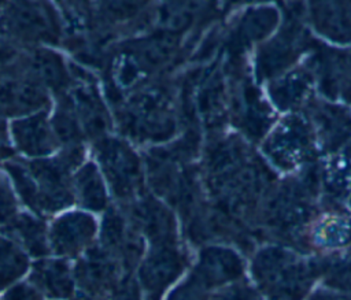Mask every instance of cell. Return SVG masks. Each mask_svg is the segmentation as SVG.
I'll return each instance as SVG.
<instances>
[{
    "instance_id": "30",
    "label": "cell",
    "mask_w": 351,
    "mask_h": 300,
    "mask_svg": "<svg viewBox=\"0 0 351 300\" xmlns=\"http://www.w3.org/2000/svg\"><path fill=\"white\" fill-rule=\"evenodd\" d=\"M114 300H141L136 284L130 279L123 278L115 289Z\"/></svg>"
},
{
    "instance_id": "16",
    "label": "cell",
    "mask_w": 351,
    "mask_h": 300,
    "mask_svg": "<svg viewBox=\"0 0 351 300\" xmlns=\"http://www.w3.org/2000/svg\"><path fill=\"white\" fill-rule=\"evenodd\" d=\"M49 132L44 115H36L14 125V133L19 147L30 155H40L52 149L53 141Z\"/></svg>"
},
{
    "instance_id": "27",
    "label": "cell",
    "mask_w": 351,
    "mask_h": 300,
    "mask_svg": "<svg viewBox=\"0 0 351 300\" xmlns=\"http://www.w3.org/2000/svg\"><path fill=\"white\" fill-rule=\"evenodd\" d=\"M207 289L192 275L173 290L169 300H207Z\"/></svg>"
},
{
    "instance_id": "31",
    "label": "cell",
    "mask_w": 351,
    "mask_h": 300,
    "mask_svg": "<svg viewBox=\"0 0 351 300\" xmlns=\"http://www.w3.org/2000/svg\"><path fill=\"white\" fill-rule=\"evenodd\" d=\"M73 300H100V299L93 297V296H89V295H86V293H82V295L75 296Z\"/></svg>"
},
{
    "instance_id": "8",
    "label": "cell",
    "mask_w": 351,
    "mask_h": 300,
    "mask_svg": "<svg viewBox=\"0 0 351 300\" xmlns=\"http://www.w3.org/2000/svg\"><path fill=\"white\" fill-rule=\"evenodd\" d=\"M119 262L101 247L92 248L78 262L75 277L84 293L99 297L118 288L122 271Z\"/></svg>"
},
{
    "instance_id": "4",
    "label": "cell",
    "mask_w": 351,
    "mask_h": 300,
    "mask_svg": "<svg viewBox=\"0 0 351 300\" xmlns=\"http://www.w3.org/2000/svg\"><path fill=\"white\" fill-rule=\"evenodd\" d=\"M304 22L337 48L351 47V1H313L304 4Z\"/></svg>"
},
{
    "instance_id": "13",
    "label": "cell",
    "mask_w": 351,
    "mask_h": 300,
    "mask_svg": "<svg viewBox=\"0 0 351 300\" xmlns=\"http://www.w3.org/2000/svg\"><path fill=\"white\" fill-rule=\"evenodd\" d=\"M267 222L281 232L299 230L310 219V201L299 192H280L267 204Z\"/></svg>"
},
{
    "instance_id": "15",
    "label": "cell",
    "mask_w": 351,
    "mask_h": 300,
    "mask_svg": "<svg viewBox=\"0 0 351 300\" xmlns=\"http://www.w3.org/2000/svg\"><path fill=\"white\" fill-rule=\"evenodd\" d=\"M280 23V14L276 7H255L241 19L237 29V41L241 45H251L255 42L263 44L274 34ZM259 44V45H261Z\"/></svg>"
},
{
    "instance_id": "14",
    "label": "cell",
    "mask_w": 351,
    "mask_h": 300,
    "mask_svg": "<svg viewBox=\"0 0 351 300\" xmlns=\"http://www.w3.org/2000/svg\"><path fill=\"white\" fill-rule=\"evenodd\" d=\"M32 282L52 299H66L73 293V277L67 263L62 260H44L34 266Z\"/></svg>"
},
{
    "instance_id": "22",
    "label": "cell",
    "mask_w": 351,
    "mask_h": 300,
    "mask_svg": "<svg viewBox=\"0 0 351 300\" xmlns=\"http://www.w3.org/2000/svg\"><path fill=\"white\" fill-rule=\"evenodd\" d=\"M26 268V255L12 241L0 237V289L18 279Z\"/></svg>"
},
{
    "instance_id": "18",
    "label": "cell",
    "mask_w": 351,
    "mask_h": 300,
    "mask_svg": "<svg viewBox=\"0 0 351 300\" xmlns=\"http://www.w3.org/2000/svg\"><path fill=\"white\" fill-rule=\"evenodd\" d=\"M313 240L326 249H340L351 244V216L333 214L317 222Z\"/></svg>"
},
{
    "instance_id": "20",
    "label": "cell",
    "mask_w": 351,
    "mask_h": 300,
    "mask_svg": "<svg viewBox=\"0 0 351 300\" xmlns=\"http://www.w3.org/2000/svg\"><path fill=\"white\" fill-rule=\"evenodd\" d=\"M45 101L43 92L27 82H1L0 84V107L12 112L26 111L40 107Z\"/></svg>"
},
{
    "instance_id": "12",
    "label": "cell",
    "mask_w": 351,
    "mask_h": 300,
    "mask_svg": "<svg viewBox=\"0 0 351 300\" xmlns=\"http://www.w3.org/2000/svg\"><path fill=\"white\" fill-rule=\"evenodd\" d=\"M140 233L154 245L176 244V223L171 212L151 197H144L132 210V219Z\"/></svg>"
},
{
    "instance_id": "9",
    "label": "cell",
    "mask_w": 351,
    "mask_h": 300,
    "mask_svg": "<svg viewBox=\"0 0 351 300\" xmlns=\"http://www.w3.org/2000/svg\"><path fill=\"white\" fill-rule=\"evenodd\" d=\"M244 273L243 259L230 248L207 247L200 252L197 264L191 274L206 289L233 284Z\"/></svg>"
},
{
    "instance_id": "25",
    "label": "cell",
    "mask_w": 351,
    "mask_h": 300,
    "mask_svg": "<svg viewBox=\"0 0 351 300\" xmlns=\"http://www.w3.org/2000/svg\"><path fill=\"white\" fill-rule=\"evenodd\" d=\"M213 300H265L256 286L247 282H233L214 295Z\"/></svg>"
},
{
    "instance_id": "3",
    "label": "cell",
    "mask_w": 351,
    "mask_h": 300,
    "mask_svg": "<svg viewBox=\"0 0 351 300\" xmlns=\"http://www.w3.org/2000/svg\"><path fill=\"white\" fill-rule=\"evenodd\" d=\"M303 11H298L287 19L285 25L274 32L263 44H261L255 70L258 81H271L282 73L298 64V59L308 51V37L302 29Z\"/></svg>"
},
{
    "instance_id": "23",
    "label": "cell",
    "mask_w": 351,
    "mask_h": 300,
    "mask_svg": "<svg viewBox=\"0 0 351 300\" xmlns=\"http://www.w3.org/2000/svg\"><path fill=\"white\" fill-rule=\"evenodd\" d=\"M77 107L80 110L81 118L88 127L89 133H101L106 127V116L104 110L101 108L97 97H95L86 89H80L75 95Z\"/></svg>"
},
{
    "instance_id": "17",
    "label": "cell",
    "mask_w": 351,
    "mask_h": 300,
    "mask_svg": "<svg viewBox=\"0 0 351 300\" xmlns=\"http://www.w3.org/2000/svg\"><path fill=\"white\" fill-rule=\"evenodd\" d=\"M5 232L21 242L33 256H43L49 249L47 244L45 225L30 215L23 214L15 216L5 226Z\"/></svg>"
},
{
    "instance_id": "21",
    "label": "cell",
    "mask_w": 351,
    "mask_h": 300,
    "mask_svg": "<svg viewBox=\"0 0 351 300\" xmlns=\"http://www.w3.org/2000/svg\"><path fill=\"white\" fill-rule=\"evenodd\" d=\"M77 190L81 203L95 211H100L106 207V192L101 179L92 164H86L77 175Z\"/></svg>"
},
{
    "instance_id": "28",
    "label": "cell",
    "mask_w": 351,
    "mask_h": 300,
    "mask_svg": "<svg viewBox=\"0 0 351 300\" xmlns=\"http://www.w3.org/2000/svg\"><path fill=\"white\" fill-rule=\"evenodd\" d=\"M16 204L14 196L3 178H0V225H8L15 218Z\"/></svg>"
},
{
    "instance_id": "5",
    "label": "cell",
    "mask_w": 351,
    "mask_h": 300,
    "mask_svg": "<svg viewBox=\"0 0 351 300\" xmlns=\"http://www.w3.org/2000/svg\"><path fill=\"white\" fill-rule=\"evenodd\" d=\"M185 255L176 244L154 245L138 271V281L147 300H159L163 290L181 274Z\"/></svg>"
},
{
    "instance_id": "11",
    "label": "cell",
    "mask_w": 351,
    "mask_h": 300,
    "mask_svg": "<svg viewBox=\"0 0 351 300\" xmlns=\"http://www.w3.org/2000/svg\"><path fill=\"white\" fill-rule=\"evenodd\" d=\"M96 223L92 216L82 212H71L60 216L51 227L49 242L59 255L75 256L93 240Z\"/></svg>"
},
{
    "instance_id": "7",
    "label": "cell",
    "mask_w": 351,
    "mask_h": 300,
    "mask_svg": "<svg viewBox=\"0 0 351 300\" xmlns=\"http://www.w3.org/2000/svg\"><path fill=\"white\" fill-rule=\"evenodd\" d=\"M99 158L118 199H132L140 181L138 160L134 153L119 141H106L99 148Z\"/></svg>"
},
{
    "instance_id": "19",
    "label": "cell",
    "mask_w": 351,
    "mask_h": 300,
    "mask_svg": "<svg viewBox=\"0 0 351 300\" xmlns=\"http://www.w3.org/2000/svg\"><path fill=\"white\" fill-rule=\"evenodd\" d=\"M7 25L21 36L49 37L52 34L48 18L34 4H15L7 16Z\"/></svg>"
},
{
    "instance_id": "24",
    "label": "cell",
    "mask_w": 351,
    "mask_h": 300,
    "mask_svg": "<svg viewBox=\"0 0 351 300\" xmlns=\"http://www.w3.org/2000/svg\"><path fill=\"white\" fill-rule=\"evenodd\" d=\"M34 73L52 88H60L66 82L64 68L62 62L51 52H37L32 60Z\"/></svg>"
},
{
    "instance_id": "2",
    "label": "cell",
    "mask_w": 351,
    "mask_h": 300,
    "mask_svg": "<svg viewBox=\"0 0 351 300\" xmlns=\"http://www.w3.org/2000/svg\"><path fill=\"white\" fill-rule=\"evenodd\" d=\"M317 147L310 119L296 112L288 114L273 125L262 141L263 155L282 171H293L306 166Z\"/></svg>"
},
{
    "instance_id": "26",
    "label": "cell",
    "mask_w": 351,
    "mask_h": 300,
    "mask_svg": "<svg viewBox=\"0 0 351 300\" xmlns=\"http://www.w3.org/2000/svg\"><path fill=\"white\" fill-rule=\"evenodd\" d=\"M55 130L59 134V137L66 141V142H74L78 136H80V130L77 126V121L70 110V107H64L62 105V108H59L55 119Z\"/></svg>"
},
{
    "instance_id": "6",
    "label": "cell",
    "mask_w": 351,
    "mask_h": 300,
    "mask_svg": "<svg viewBox=\"0 0 351 300\" xmlns=\"http://www.w3.org/2000/svg\"><path fill=\"white\" fill-rule=\"evenodd\" d=\"M310 119L318 145L333 156L351 149V114L330 100L315 101L311 105Z\"/></svg>"
},
{
    "instance_id": "1",
    "label": "cell",
    "mask_w": 351,
    "mask_h": 300,
    "mask_svg": "<svg viewBox=\"0 0 351 300\" xmlns=\"http://www.w3.org/2000/svg\"><path fill=\"white\" fill-rule=\"evenodd\" d=\"M251 271L256 289L266 300H304L321 267L289 248L266 245L255 253Z\"/></svg>"
},
{
    "instance_id": "29",
    "label": "cell",
    "mask_w": 351,
    "mask_h": 300,
    "mask_svg": "<svg viewBox=\"0 0 351 300\" xmlns=\"http://www.w3.org/2000/svg\"><path fill=\"white\" fill-rule=\"evenodd\" d=\"M3 300H41V296L38 295V292L34 288L21 284V285L11 288L4 295Z\"/></svg>"
},
{
    "instance_id": "10",
    "label": "cell",
    "mask_w": 351,
    "mask_h": 300,
    "mask_svg": "<svg viewBox=\"0 0 351 300\" xmlns=\"http://www.w3.org/2000/svg\"><path fill=\"white\" fill-rule=\"evenodd\" d=\"M315 78L310 66H299L289 68L274 79L269 81V97L278 111L293 114L311 97Z\"/></svg>"
}]
</instances>
